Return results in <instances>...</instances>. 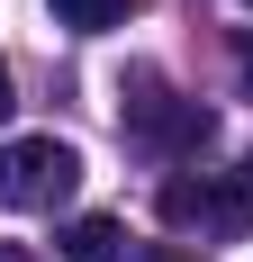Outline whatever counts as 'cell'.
<instances>
[{"label": "cell", "mask_w": 253, "mask_h": 262, "mask_svg": "<svg viewBox=\"0 0 253 262\" xmlns=\"http://www.w3.org/2000/svg\"><path fill=\"white\" fill-rule=\"evenodd\" d=\"M9 108H18V81H9V63H0V118H9Z\"/></svg>", "instance_id": "cell-7"}, {"label": "cell", "mask_w": 253, "mask_h": 262, "mask_svg": "<svg viewBox=\"0 0 253 262\" xmlns=\"http://www.w3.org/2000/svg\"><path fill=\"white\" fill-rule=\"evenodd\" d=\"M64 262H126V226L118 217H73L64 226Z\"/></svg>", "instance_id": "cell-4"}, {"label": "cell", "mask_w": 253, "mask_h": 262, "mask_svg": "<svg viewBox=\"0 0 253 262\" xmlns=\"http://www.w3.org/2000/svg\"><path fill=\"white\" fill-rule=\"evenodd\" d=\"M126 9H136V0H54V18H64V27H81V36H100V27H118Z\"/></svg>", "instance_id": "cell-5"}, {"label": "cell", "mask_w": 253, "mask_h": 262, "mask_svg": "<svg viewBox=\"0 0 253 262\" xmlns=\"http://www.w3.org/2000/svg\"><path fill=\"white\" fill-rule=\"evenodd\" d=\"M145 262H199V253H181V244H154V253Z\"/></svg>", "instance_id": "cell-8"}, {"label": "cell", "mask_w": 253, "mask_h": 262, "mask_svg": "<svg viewBox=\"0 0 253 262\" xmlns=\"http://www.w3.org/2000/svg\"><path fill=\"white\" fill-rule=\"evenodd\" d=\"M81 190V154L64 145V136H9L0 145V208H64Z\"/></svg>", "instance_id": "cell-2"}, {"label": "cell", "mask_w": 253, "mask_h": 262, "mask_svg": "<svg viewBox=\"0 0 253 262\" xmlns=\"http://www.w3.org/2000/svg\"><path fill=\"white\" fill-rule=\"evenodd\" d=\"M235 81L253 91V36H235Z\"/></svg>", "instance_id": "cell-6"}, {"label": "cell", "mask_w": 253, "mask_h": 262, "mask_svg": "<svg viewBox=\"0 0 253 262\" xmlns=\"http://www.w3.org/2000/svg\"><path fill=\"white\" fill-rule=\"evenodd\" d=\"M163 226H181V235H208V244H244V226H253V190H244V172H181V181H163Z\"/></svg>", "instance_id": "cell-3"}, {"label": "cell", "mask_w": 253, "mask_h": 262, "mask_svg": "<svg viewBox=\"0 0 253 262\" xmlns=\"http://www.w3.org/2000/svg\"><path fill=\"white\" fill-rule=\"evenodd\" d=\"M118 127L136 136V145H154V154H199L208 136H217V118H208L199 100H181L154 63H136L126 91H118Z\"/></svg>", "instance_id": "cell-1"}, {"label": "cell", "mask_w": 253, "mask_h": 262, "mask_svg": "<svg viewBox=\"0 0 253 262\" xmlns=\"http://www.w3.org/2000/svg\"><path fill=\"white\" fill-rule=\"evenodd\" d=\"M0 262H36V253H27V244H0Z\"/></svg>", "instance_id": "cell-9"}, {"label": "cell", "mask_w": 253, "mask_h": 262, "mask_svg": "<svg viewBox=\"0 0 253 262\" xmlns=\"http://www.w3.org/2000/svg\"><path fill=\"white\" fill-rule=\"evenodd\" d=\"M244 9H253V0H244Z\"/></svg>", "instance_id": "cell-10"}]
</instances>
